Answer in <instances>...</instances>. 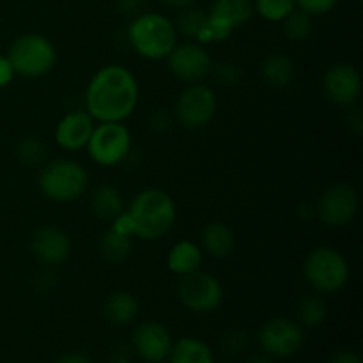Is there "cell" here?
<instances>
[{
    "instance_id": "obj_2",
    "label": "cell",
    "mask_w": 363,
    "mask_h": 363,
    "mask_svg": "<svg viewBox=\"0 0 363 363\" xmlns=\"http://www.w3.org/2000/svg\"><path fill=\"white\" fill-rule=\"evenodd\" d=\"M126 213L133 225V236L144 241L162 240L172 230L177 218L176 202L160 188H145L135 195Z\"/></svg>"
},
{
    "instance_id": "obj_21",
    "label": "cell",
    "mask_w": 363,
    "mask_h": 363,
    "mask_svg": "<svg viewBox=\"0 0 363 363\" xmlns=\"http://www.w3.org/2000/svg\"><path fill=\"white\" fill-rule=\"evenodd\" d=\"M261 77L269 87H289L296 77V66L286 53H269L261 62Z\"/></svg>"
},
{
    "instance_id": "obj_14",
    "label": "cell",
    "mask_w": 363,
    "mask_h": 363,
    "mask_svg": "<svg viewBox=\"0 0 363 363\" xmlns=\"http://www.w3.org/2000/svg\"><path fill=\"white\" fill-rule=\"evenodd\" d=\"M172 335L169 330L158 321L140 323L131 333L133 351L147 363H158L167 360L172 347Z\"/></svg>"
},
{
    "instance_id": "obj_10",
    "label": "cell",
    "mask_w": 363,
    "mask_h": 363,
    "mask_svg": "<svg viewBox=\"0 0 363 363\" xmlns=\"http://www.w3.org/2000/svg\"><path fill=\"white\" fill-rule=\"evenodd\" d=\"M358 208H360V199L357 190L347 183H337L323 191L315 206V213L326 227L340 229L353 222Z\"/></svg>"
},
{
    "instance_id": "obj_11",
    "label": "cell",
    "mask_w": 363,
    "mask_h": 363,
    "mask_svg": "<svg viewBox=\"0 0 363 363\" xmlns=\"http://www.w3.org/2000/svg\"><path fill=\"white\" fill-rule=\"evenodd\" d=\"M257 340L268 357L289 358L301 350L305 335L300 323L287 318H273L261 326Z\"/></svg>"
},
{
    "instance_id": "obj_17",
    "label": "cell",
    "mask_w": 363,
    "mask_h": 363,
    "mask_svg": "<svg viewBox=\"0 0 363 363\" xmlns=\"http://www.w3.org/2000/svg\"><path fill=\"white\" fill-rule=\"evenodd\" d=\"M254 14L252 0H215L208 18L233 34L238 27L247 23Z\"/></svg>"
},
{
    "instance_id": "obj_23",
    "label": "cell",
    "mask_w": 363,
    "mask_h": 363,
    "mask_svg": "<svg viewBox=\"0 0 363 363\" xmlns=\"http://www.w3.org/2000/svg\"><path fill=\"white\" fill-rule=\"evenodd\" d=\"M169 363H215L211 347L195 337H183L172 344Z\"/></svg>"
},
{
    "instance_id": "obj_36",
    "label": "cell",
    "mask_w": 363,
    "mask_h": 363,
    "mask_svg": "<svg viewBox=\"0 0 363 363\" xmlns=\"http://www.w3.org/2000/svg\"><path fill=\"white\" fill-rule=\"evenodd\" d=\"M144 0H119L117 6H119V11L124 14H135L140 11Z\"/></svg>"
},
{
    "instance_id": "obj_16",
    "label": "cell",
    "mask_w": 363,
    "mask_h": 363,
    "mask_svg": "<svg viewBox=\"0 0 363 363\" xmlns=\"http://www.w3.org/2000/svg\"><path fill=\"white\" fill-rule=\"evenodd\" d=\"M96 121L87 113V110H73L59 121L55 128V140L66 151H78L87 145Z\"/></svg>"
},
{
    "instance_id": "obj_29",
    "label": "cell",
    "mask_w": 363,
    "mask_h": 363,
    "mask_svg": "<svg viewBox=\"0 0 363 363\" xmlns=\"http://www.w3.org/2000/svg\"><path fill=\"white\" fill-rule=\"evenodd\" d=\"M16 152H18V158H20V162L23 163V165L38 167L41 165L43 160H45L46 149H45V144H43L39 138L27 137L23 138V140H20Z\"/></svg>"
},
{
    "instance_id": "obj_37",
    "label": "cell",
    "mask_w": 363,
    "mask_h": 363,
    "mask_svg": "<svg viewBox=\"0 0 363 363\" xmlns=\"http://www.w3.org/2000/svg\"><path fill=\"white\" fill-rule=\"evenodd\" d=\"M330 363H362V360L353 351H339L337 354H333Z\"/></svg>"
},
{
    "instance_id": "obj_38",
    "label": "cell",
    "mask_w": 363,
    "mask_h": 363,
    "mask_svg": "<svg viewBox=\"0 0 363 363\" xmlns=\"http://www.w3.org/2000/svg\"><path fill=\"white\" fill-rule=\"evenodd\" d=\"M53 363H91V360L82 353H64Z\"/></svg>"
},
{
    "instance_id": "obj_5",
    "label": "cell",
    "mask_w": 363,
    "mask_h": 363,
    "mask_svg": "<svg viewBox=\"0 0 363 363\" xmlns=\"http://www.w3.org/2000/svg\"><path fill=\"white\" fill-rule=\"evenodd\" d=\"M303 275L315 293L332 294L346 286L351 272L346 257L339 250L318 247L305 259Z\"/></svg>"
},
{
    "instance_id": "obj_28",
    "label": "cell",
    "mask_w": 363,
    "mask_h": 363,
    "mask_svg": "<svg viewBox=\"0 0 363 363\" xmlns=\"http://www.w3.org/2000/svg\"><path fill=\"white\" fill-rule=\"evenodd\" d=\"M294 6V0H255V11L268 21H284Z\"/></svg>"
},
{
    "instance_id": "obj_1",
    "label": "cell",
    "mask_w": 363,
    "mask_h": 363,
    "mask_svg": "<svg viewBox=\"0 0 363 363\" xmlns=\"http://www.w3.org/2000/svg\"><path fill=\"white\" fill-rule=\"evenodd\" d=\"M138 105V82L128 67H101L85 89V110L96 123H124Z\"/></svg>"
},
{
    "instance_id": "obj_19",
    "label": "cell",
    "mask_w": 363,
    "mask_h": 363,
    "mask_svg": "<svg viewBox=\"0 0 363 363\" xmlns=\"http://www.w3.org/2000/svg\"><path fill=\"white\" fill-rule=\"evenodd\" d=\"M202 247L216 259L230 257L236 250V234L222 222H211L202 229Z\"/></svg>"
},
{
    "instance_id": "obj_26",
    "label": "cell",
    "mask_w": 363,
    "mask_h": 363,
    "mask_svg": "<svg viewBox=\"0 0 363 363\" xmlns=\"http://www.w3.org/2000/svg\"><path fill=\"white\" fill-rule=\"evenodd\" d=\"M206 23H208V14L202 13L201 9H195V7L188 6L179 11L176 21H174V27H176L177 32L186 35V38L199 39L202 30H204Z\"/></svg>"
},
{
    "instance_id": "obj_25",
    "label": "cell",
    "mask_w": 363,
    "mask_h": 363,
    "mask_svg": "<svg viewBox=\"0 0 363 363\" xmlns=\"http://www.w3.org/2000/svg\"><path fill=\"white\" fill-rule=\"evenodd\" d=\"M298 321L307 328H315L326 321L328 308H326L325 300L319 294H307L298 301L296 307Z\"/></svg>"
},
{
    "instance_id": "obj_7",
    "label": "cell",
    "mask_w": 363,
    "mask_h": 363,
    "mask_svg": "<svg viewBox=\"0 0 363 363\" xmlns=\"http://www.w3.org/2000/svg\"><path fill=\"white\" fill-rule=\"evenodd\" d=\"M85 147L96 165L116 167L130 156L131 133L123 123H99Z\"/></svg>"
},
{
    "instance_id": "obj_4",
    "label": "cell",
    "mask_w": 363,
    "mask_h": 363,
    "mask_svg": "<svg viewBox=\"0 0 363 363\" xmlns=\"http://www.w3.org/2000/svg\"><path fill=\"white\" fill-rule=\"evenodd\" d=\"M39 190L53 202H73L85 194L89 174L74 160L59 158L48 162L39 172Z\"/></svg>"
},
{
    "instance_id": "obj_32",
    "label": "cell",
    "mask_w": 363,
    "mask_h": 363,
    "mask_svg": "<svg viewBox=\"0 0 363 363\" xmlns=\"http://www.w3.org/2000/svg\"><path fill=\"white\" fill-rule=\"evenodd\" d=\"M248 339L243 332L240 330H233V332H227L222 339V346L227 353L230 354H240L247 350Z\"/></svg>"
},
{
    "instance_id": "obj_15",
    "label": "cell",
    "mask_w": 363,
    "mask_h": 363,
    "mask_svg": "<svg viewBox=\"0 0 363 363\" xmlns=\"http://www.w3.org/2000/svg\"><path fill=\"white\" fill-rule=\"evenodd\" d=\"M30 250L45 266H59L67 261L71 254L69 236L53 225L39 227L30 240Z\"/></svg>"
},
{
    "instance_id": "obj_39",
    "label": "cell",
    "mask_w": 363,
    "mask_h": 363,
    "mask_svg": "<svg viewBox=\"0 0 363 363\" xmlns=\"http://www.w3.org/2000/svg\"><path fill=\"white\" fill-rule=\"evenodd\" d=\"M162 2L169 7H177V9H183V7L191 6V2H194V0H162Z\"/></svg>"
},
{
    "instance_id": "obj_24",
    "label": "cell",
    "mask_w": 363,
    "mask_h": 363,
    "mask_svg": "<svg viewBox=\"0 0 363 363\" xmlns=\"http://www.w3.org/2000/svg\"><path fill=\"white\" fill-rule=\"evenodd\" d=\"M131 254V236L121 234L110 227L99 240V255L108 264H121Z\"/></svg>"
},
{
    "instance_id": "obj_18",
    "label": "cell",
    "mask_w": 363,
    "mask_h": 363,
    "mask_svg": "<svg viewBox=\"0 0 363 363\" xmlns=\"http://www.w3.org/2000/svg\"><path fill=\"white\" fill-rule=\"evenodd\" d=\"M140 305L138 300L128 291H116L110 294L103 305V315L113 326H126L137 319Z\"/></svg>"
},
{
    "instance_id": "obj_35",
    "label": "cell",
    "mask_w": 363,
    "mask_h": 363,
    "mask_svg": "<svg viewBox=\"0 0 363 363\" xmlns=\"http://www.w3.org/2000/svg\"><path fill=\"white\" fill-rule=\"evenodd\" d=\"M151 124H152V128H156V130L163 131V130H169L170 124H172V121H170V117L167 116L165 112H156V113H152Z\"/></svg>"
},
{
    "instance_id": "obj_12",
    "label": "cell",
    "mask_w": 363,
    "mask_h": 363,
    "mask_svg": "<svg viewBox=\"0 0 363 363\" xmlns=\"http://www.w3.org/2000/svg\"><path fill=\"white\" fill-rule=\"evenodd\" d=\"M169 69L184 84H199L211 73L213 60L204 46L197 43H179L167 57Z\"/></svg>"
},
{
    "instance_id": "obj_33",
    "label": "cell",
    "mask_w": 363,
    "mask_h": 363,
    "mask_svg": "<svg viewBox=\"0 0 363 363\" xmlns=\"http://www.w3.org/2000/svg\"><path fill=\"white\" fill-rule=\"evenodd\" d=\"M14 74L16 73H14V69H13V66H11L7 55H0V89L7 87V85L13 82Z\"/></svg>"
},
{
    "instance_id": "obj_34",
    "label": "cell",
    "mask_w": 363,
    "mask_h": 363,
    "mask_svg": "<svg viewBox=\"0 0 363 363\" xmlns=\"http://www.w3.org/2000/svg\"><path fill=\"white\" fill-rule=\"evenodd\" d=\"M112 358H113V363H130L131 360L130 347L124 346V344H119V346L113 347Z\"/></svg>"
},
{
    "instance_id": "obj_31",
    "label": "cell",
    "mask_w": 363,
    "mask_h": 363,
    "mask_svg": "<svg viewBox=\"0 0 363 363\" xmlns=\"http://www.w3.org/2000/svg\"><path fill=\"white\" fill-rule=\"evenodd\" d=\"M339 0H294L300 11L311 14V16H319V14H326L337 6Z\"/></svg>"
},
{
    "instance_id": "obj_22",
    "label": "cell",
    "mask_w": 363,
    "mask_h": 363,
    "mask_svg": "<svg viewBox=\"0 0 363 363\" xmlns=\"http://www.w3.org/2000/svg\"><path fill=\"white\" fill-rule=\"evenodd\" d=\"M91 211L96 218L112 223L124 211V199L117 188L101 184L91 195Z\"/></svg>"
},
{
    "instance_id": "obj_20",
    "label": "cell",
    "mask_w": 363,
    "mask_h": 363,
    "mask_svg": "<svg viewBox=\"0 0 363 363\" xmlns=\"http://www.w3.org/2000/svg\"><path fill=\"white\" fill-rule=\"evenodd\" d=\"M202 250L197 243L190 240L177 241L167 255V266L170 272L177 277L190 275V273L201 269Z\"/></svg>"
},
{
    "instance_id": "obj_30",
    "label": "cell",
    "mask_w": 363,
    "mask_h": 363,
    "mask_svg": "<svg viewBox=\"0 0 363 363\" xmlns=\"http://www.w3.org/2000/svg\"><path fill=\"white\" fill-rule=\"evenodd\" d=\"M215 80L222 85H238L241 82V69L234 62L213 64L211 73Z\"/></svg>"
},
{
    "instance_id": "obj_40",
    "label": "cell",
    "mask_w": 363,
    "mask_h": 363,
    "mask_svg": "<svg viewBox=\"0 0 363 363\" xmlns=\"http://www.w3.org/2000/svg\"><path fill=\"white\" fill-rule=\"evenodd\" d=\"M247 363H273V362L269 360V358H264V357H252Z\"/></svg>"
},
{
    "instance_id": "obj_13",
    "label": "cell",
    "mask_w": 363,
    "mask_h": 363,
    "mask_svg": "<svg viewBox=\"0 0 363 363\" xmlns=\"http://www.w3.org/2000/svg\"><path fill=\"white\" fill-rule=\"evenodd\" d=\"M323 92L333 105L353 106L362 94L360 73L351 64H333L323 77Z\"/></svg>"
},
{
    "instance_id": "obj_6",
    "label": "cell",
    "mask_w": 363,
    "mask_h": 363,
    "mask_svg": "<svg viewBox=\"0 0 363 363\" xmlns=\"http://www.w3.org/2000/svg\"><path fill=\"white\" fill-rule=\"evenodd\" d=\"M14 73L25 78H39L53 69L57 52L53 43L41 34H23L14 39L7 52Z\"/></svg>"
},
{
    "instance_id": "obj_9",
    "label": "cell",
    "mask_w": 363,
    "mask_h": 363,
    "mask_svg": "<svg viewBox=\"0 0 363 363\" xmlns=\"http://www.w3.org/2000/svg\"><path fill=\"white\" fill-rule=\"evenodd\" d=\"M218 108V99L209 85L188 84L176 101V117L188 130L208 126Z\"/></svg>"
},
{
    "instance_id": "obj_3",
    "label": "cell",
    "mask_w": 363,
    "mask_h": 363,
    "mask_svg": "<svg viewBox=\"0 0 363 363\" xmlns=\"http://www.w3.org/2000/svg\"><path fill=\"white\" fill-rule=\"evenodd\" d=\"M128 39L140 57L162 60L177 45V30L172 21L158 13L138 14L128 28Z\"/></svg>"
},
{
    "instance_id": "obj_8",
    "label": "cell",
    "mask_w": 363,
    "mask_h": 363,
    "mask_svg": "<svg viewBox=\"0 0 363 363\" xmlns=\"http://www.w3.org/2000/svg\"><path fill=\"white\" fill-rule=\"evenodd\" d=\"M177 298L184 308L195 314H209L215 312L223 301L222 282L211 273L201 269L190 275L179 277L177 284Z\"/></svg>"
},
{
    "instance_id": "obj_27",
    "label": "cell",
    "mask_w": 363,
    "mask_h": 363,
    "mask_svg": "<svg viewBox=\"0 0 363 363\" xmlns=\"http://www.w3.org/2000/svg\"><path fill=\"white\" fill-rule=\"evenodd\" d=\"M312 16L311 14L303 13V11H293L289 16H286L284 20V34L287 35V39L293 43H301L307 41L312 34Z\"/></svg>"
}]
</instances>
